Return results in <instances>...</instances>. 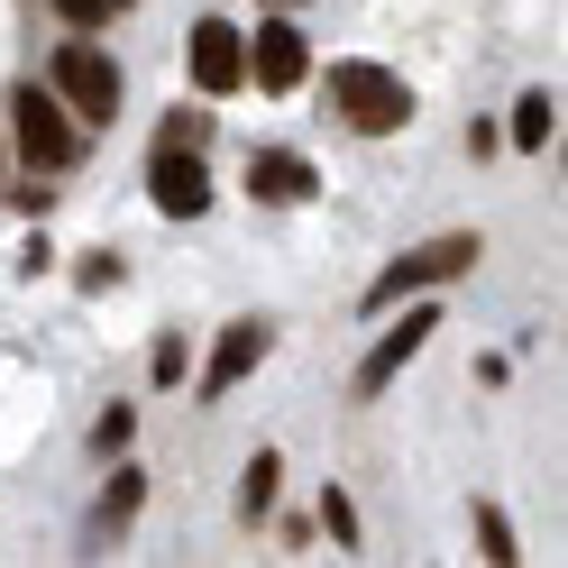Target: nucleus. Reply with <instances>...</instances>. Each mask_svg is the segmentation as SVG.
<instances>
[{
    "label": "nucleus",
    "mask_w": 568,
    "mask_h": 568,
    "mask_svg": "<svg viewBox=\"0 0 568 568\" xmlns=\"http://www.w3.org/2000/svg\"><path fill=\"white\" fill-rule=\"evenodd\" d=\"M322 174H312V156H294V148H257L247 156V193L257 202H303Z\"/></svg>",
    "instance_id": "nucleus-10"
},
{
    "label": "nucleus",
    "mask_w": 568,
    "mask_h": 568,
    "mask_svg": "<svg viewBox=\"0 0 568 568\" xmlns=\"http://www.w3.org/2000/svg\"><path fill=\"white\" fill-rule=\"evenodd\" d=\"M477 541H486V559H495V568H505V559H523V550H514V523L495 514V505H477Z\"/></svg>",
    "instance_id": "nucleus-15"
},
{
    "label": "nucleus",
    "mask_w": 568,
    "mask_h": 568,
    "mask_svg": "<svg viewBox=\"0 0 568 568\" xmlns=\"http://www.w3.org/2000/svg\"><path fill=\"white\" fill-rule=\"evenodd\" d=\"M10 138H19V156L28 165H74V111L55 101V83H19L10 92Z\"/></svg>",
    "instance_id": "nucleus-4"
},
{
    "label": "nucleus",
    "mask_w": 568,
    "mask_h": 568,
    "mask_svg": "<svg viewBox=\"0 0 568 568\" xmlns=\"http://www.w3.org/2000/svg\"><path fill=\"white\" fill-rule=\"evenodd\" d=\"M129 440H138V413H129V404H111V413L92 422V449H101V458H120Z\"/></svg>",
    "instance_id": "nucleus-14"
},
{
    "label": "nucleus",
    "mask_w": 568,
    "mask_h": 568,
    "mask_svg": "<svg viewBox=\"0 0 568 568\" xmlns=\"http://www.w3.org/2000/svg\"><path fill=\"white\" fill-rule=\"evenodd\" d=\"M55 10L74 19V28H101V19H111V0H55Z\"/></svg>",
    "instance_id": "nucleus-20"
},
{
    "label": "nucleus",
    "mask_w": 568,
    "mask_h": 568,
    "mask_svg": "<svg viewBox=\"0 0 568 568\" xmlns=\"http://www.w3.org/2000/svg\"><path fill=\"white\" fill-rule=\"evenodd\" d=\"M432 331H440V312H422V303H413L404 322H395V331H385V339L367 348V367H358V395H385V385H395V376L422 358V348H432Z\"/></svg>",
    "instance_id": "nucleus-6"
},
{
    "label": "nucleus",
    "mask_w": 568,
    "mask_h": 568,
    "mask_svg": "<svg viewBox=\"0 0 568 568\" xmlns=\"http://www.w3.org/2000/svg\"><path fill=\"white\" fill-rule=\"evenodd\" d=\"M477 257H486V239H477V230H449V239H432V247H413V257H395V266H385V275L367 284V303H376V312H395L404 294H422V284L468 275Z\"/></svg>",
    "instance_id": "nucleus-3"
},
{
    "label": "nucleus",
    "mask_w": 568,
    "mask_h": 568,
    "mask_svg": "<svg viewBox=\"0 0 568 568\" xmlns=\"http://www.w3.org/2000/svg\"><path fill=\"white\" fill-rule=\"evenodd\" d=\"M505 138H514L523 156H541L550 138H559V101H550V92H523V101H514V129H505Z\"/></svg>",
    "instance_id": "nucleus-11"
},
{
    "label": "nucleus",
    "mask_w": 568,
    "mask_h": 568,
    "mask_svg": "<svg viewBox=\"0 0 568 568\" xmlns=\"http://www.w3.org/2000/svg\"><path fill=\"white\" fill-rule=\"evenodd\" d=\"M275 477H284V458H275V449H257V458L239 468V514H247V523H266V514H275Z\"/></svg>",
    "instance_id": "nucleus-12"
},
{
    "label": "nucleus",
    "mask_w": 568,
    "mask_h": 568,
    "mask_svg": "<svg viewBox=\"0 0 568 568\" xmlns=\"http://www.w3.org/2000/svg\"><path fill=\"white\" fill-rule=\"evenodd\" d=\"M148 202L165 211V221H202V211H211L202 148H165V138H156V156H148Z\"/></svg>",
    "instance_id": "nucleus-5"
},
{
    "label": "nucleus",
    "mask_w": 568,
    "mask_h": 568,
    "mask_svg": "<svg viewBox=\"0 0 568 568\" xmlns=\"http://www.w3.org/2000/svg\"><path fill=\"white\" fill-rule=\"evenodd\" d=\"M138 495H148V477H138V468H111V486H101V531H120V523L138 514Z\"/></svg>",
    "instance_id": "nucleus-13"
},
{
    "label": "nucleus",
    "mask_w": 568,
    "mask_h": 568,
    "mask_svg": "<svg viewBox=\"0 0 568 568\" xmlns=\"http://www.w3.org/2000/svg\"><path fill=\"white\" fill-rule=\"evenodd\" d=\"M148 367H156V385H184V339H156Z\"/></svg>",
    "instance_id": "nucleus-18"
},
{
    "label": "nucleus",
    "mask_w": 568,
    "mask_h": 568,
    "mask_svg": "<svg viewBox=\"0 0 568 568\" xmlns=\"http://www.w3.org/2000/svg\"><path fill=\"white\" fill-rule=\"evenodd\" d=\"M193 83H202L211 101L247 83V38H239L230 19H202V28H193Z\"/></svg>",
    "instance_id": "nucleus-7"
},
{
    "label": "nucleus",
    "mask_w": 568,
    "mask_h": 568,
    "mask_svg": "<svg viewBox=\"0 0 568 568\" xmlns=\"http://www.w3.org/2000/svg\"><path fill=\"white\" fill-rule=\"evenodd\" d=\"M266 348H275V331L257 322V312H247V322H230L221 348H211V367H202V395H230L247 367H266Z\"/></svg>",
    "instance_id": "nucleus-9"
},
{
    "label": "nucleus",
    "mask_w": 568,
    "mask_h": 568,
    "mask_svg": "<svg viewBox=\"0 0 568 568\" xmlns=\"http://www.w3.org/2000/svg\"><path fill=\"white\" fill-rule=\"evenodd\" d=\"M111 10H129V0H111Z\"/></svg>",
    "instance_id": "nucleus-21"
},
{
    "label": "nucleus",
    "mask_w": 568,
    "mask_h": 568,
    "mask_svg": "<svg viewBox=\"0 0 568 568\" xmlns=\"http://www.w3.org/2000/svg\"><path fill=\"white\" fill-rule=\"evenodd\" d=\"M47 83H55V101H64L74 120H92V129H111V120H120V64L101 55L92 38H64Z\"/></svg>",
    "instance_id": "nucleus-2"
},
{
    "label": "nucleus",
    "mask_w": 568,
    "mask_h": 568,
    "mask_svg": "<svg viewBox=\"0 0 568 568\" xmlns=\"http://www.w3.org/2000/svg\"><path fill=\"white\" fill-rule=\"evenodd\" d=\"M247 74H257L266 92H294V83L312 74V47H303V28H294V19H266V28H257V47H247Z\"/></svg>",
    "instance_id": "nucleus-8"
},
{
    "label": "nucleus",
    "mask_w": 568,
    "mask_h": 568,
    "mask_svg": "<svg viewBox=\"0 0 568 568\" xmlns=\"http://www.w3.org/2000/svg\"><path fill=\"white\" fill-rule=\"evenodd\" d=\"M331 101H339V120L358 129V138H395V129H413V92H404V74H385V64H367V55L331 64Z\"/></svg>",
    "instance_id": "nucleus-1"
},
{
    "label": "nucleus",
    "mask_w": 568,
    "mask_h": 568,
    "mask_svg": "<svg viewBox=\"0 0 568 568\" xmlns=\"http://www.w3.org/2000/svg\"><path fill=\"white\" fill-rule=\"evenodd\" d=\"M202 138H211V111H174L165 120V148H202Z\"/></svg>",
    "instance_id": "nucleus-17"
},
{
    "label": "nucleus",
    "mask_w": 568,
    "mask_h": 568,
    "mask_svg": "<svg viewBox=\"0 0 568 568\" xmlns=\"http://www.w3.org/2000/svg\"><path fill=\"white\" fill-rule=\"evenodd\" d=\"M120 275H129L120 257H83V294H101V284H120Z\"/></svg>",
    "instance_id": "nucleus-19"
},
{
    "label": "nucleus",
    "mask_w": 568,
    "mask_h": 568,
    "mask_svg": "<svg viewBox=\"0 0 568 568\" xmlns=\"http://www.w3.org/2000/svg\"><path fill=\"white\" fill-rule=\"evenodd\" d=\"M322 523H331V541H358V505H348V495H339V486L322 495Z\"/></svg>",
    "instance_id": "nucleus-16"
}]
</instances>
